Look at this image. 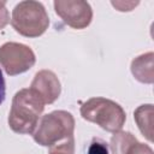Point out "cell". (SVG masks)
<instances>
[{"label":"cell","instance_id":"8","mask_svg":"<svg viewBox=\"0 0 154 154\" xmlns=\"http://www.w3.org/2000/svg\"><path fill=\"white\" fill-rule=\"evenodd\" d=\"M135 79L141 83L152 84L154 82V53L148 52L136 57L130 65Z\"/></svg>","mask_w":154,"mask_h":154},{"label":"cell","instance_id":"4","mask_svg":"<svg viewBox=\"0 0 154 154\" xmlns=\"http://www.w3.org/2000/svg\"><path fill=\"white\" fill-rule=\"evenodd\" d=\"M11 25L22 36L38 37L49 26L48 13L40 1H20L12 11Z\"/></svg>","mask_w":154,"mask_h":154},{"label":"cell","instance_id":"3","mask_svg":"<svg viewBox=\"0 0 154 154\" xmlns=\"http://www.w3.org/2000/svg\"><path fill=\"white\" fill-rule=\"evenodd\" d=\"M73 116L67 111L58 109L41 117L35 131L32 132V138L37 144L51 148L73 137Z\"/></svg>","mask_w":154,"mask_h":154},{"label":"cell","instance_id":"9","mask_svg":"<svg viewBox=\"0 0 154 154\" xmlns=\"http://www.w3.org/2000/svg\"><path fill=\"white\" fill-rule=\"evenodd\" d=\"M134 119L141 134L149 142H153V105L146 103L138 106L134 112Z\"/></svg>","mask_w":154,"mask_h":154},{"label":"cell","instance_id":"1","mask_svg":"<svg viewBox=\"0 0 154 154\" xmlns=\"http://www.w3.org/2000/svg\"><path fill=\"white\" fill-rule=\"evenodd\" d=\"M45 102L30 88L18 90L13 99L8 113L10 129L20 135H30L35 131L42 112Z\"/></svg>","mask_w":154,"mask_h":154},{"label":"cell","instance_id":"12","mask_svg":"<svg viewBox=\"0 0 154 154\" xmlns=\"http://www.w3.org/2000/svg\"><path fill=\"white\" fill-rule=\"evenodd\" d=\"M87 154H111V153H109V147L105 141L100 138H94L88 147Z\"/></svg>","mask_w":154,"mask_h":154},{"label":"cell","instance_id":"14","mask_svg":"<svg viewBox=\"0 0 154 154\" xmlns=\"http://www.w3.org/2000/svg\"><path fill=\"white\" fill-rule=\"evenodd\" d=\"M140 2L138 1H111V5L116 7V10L120 12H129L132 11Z\"/></svg>","mask_w":154,"mask_h":154},{"label":"cell","instance_id":"6","mask_svg":"<svg viewBox=\"0 0 154 154\" xmlns=\"http://www.w3.org/2000/svg\"><path fill=\"white\" fill-rule=\"evenodd\" d=\"M53 5L55 13L72 29L82 30L91 23L93 10L84 0H55Z\"/></svg>","mask_w":154,"mask_h":154},{"label":"cell","instance_id":"16","mask_svg":"<svg viewBox=\"0 0 154 154\" xmlns=\"http://www.w3.org/2000/svg\"><path fill=\"white\" fill-rule=\"evenodd\" d=\"M6 96V83H5V78L2 76V72L0 70V105L4 102Z\"/></svg>","mask_w":154,"mask_h":154},{"label":"cell","instance_id":"13","mask_svg":"<svg viewBox=\"0 0 154 154\" xmlns=\"http://www.w3.org/2000/svg\"><path fill=\"white\" fill-rule=\"evenodd\" d=\"M128 154H154V152L148 144H144L137 141L130 147Z\"/></svg>","mask_w":154,"mask_h":154},{"label":"cell","instance_id":"7","mask_svg":"<svg viewBox=\"0 0 154 154\" xmlns=\"http://www.w3.org/2000/svg\"><path fill=\"white\" fill-rule=\"evenodd\" d=\"M30 89L34 90L42 101L48 105L53 103L61 93V84L57 75L51 70H40L35 73L30 84Z\"/></svg>","mask_w":154,"mask_h":154},{"label":"cell","instance_id":"5","mask_svg":"<svg viewBox=\"0 0 154 154\" xmlns=\"http://www.w3.org/2000/svg\"><path fill=\"white\" fill-rule=\"evenodd\" d=\"M36 63L34 51L19 42H6L0 46V65L8 76L26 72Z\"/></svg>","mask_w":154,"mask_h":154},{"label":"cell","instance_id":"15","mask_svg":"<svg viewBox=\"0 0 154 154\" xmlns=\"http://www.w3.org/2000/svg\"><path fill=\"white\" fill-rule=\"evenodd\" d=\"M10 23V12L6 7L5 1H0V30Z\"/></svg>","mask_w":154,"mask_h":154},{"label":"cell","instance_id":"11","mask_svg":"<svg viewBox=\"0 0 154 154\" xmlns=\"http://www.w3.org/2000/svg\"><path fill=\"white\" fill-rule=\"evenodd\" d=\"M75 153V137L67 138L64 142H60L51 147L48 154H73Z\"/></svg>","mask_w":154,"mask_h":154},{"label":"cell","instance_id":"2","mask_svg":"<svg viewBox=\"0 0 154 154\" xmlns=\"http://www.w3.org/2000/svg\"><path fill=\"white\" fill-rule=\"evenodd\" d=\"M79 112L84 120L94 123L108 132L122 130L126 120V113L118 102L101 96L87 100Z\"/></svg>","mask_w":154,"mask_h":154},{"label":"cell","instance_id":"10","mask_svg":"<svg viewBox=\"0 0 154 154\" xmlns=\"http://www.w3.org/2000/svg\"><path fill=\"white\" fill-rule=\"evenodd\" d=\"M137 142V138L129 131H117L113 132L109 141V153L111 154H128L130 147Z\"/></svg>","mask_w":154,"mask_h":154}]
</instances>
